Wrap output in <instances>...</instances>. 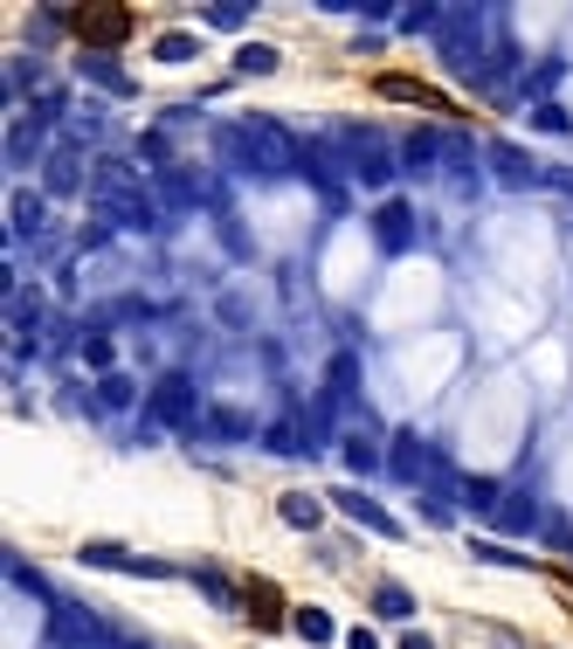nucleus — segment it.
I'll return each instance as SVG.
<instances>
[{
  "label": "nucleus",
  "instance_id": "34",
  "mask_svg": "<svg viewBox=\"0 0 573 649\" xmlns=\"http://www.w3.org/2000/svg\"><path fill=\"white\" fill-rule=\"evenodd\" d=\"M63 111H69V97H63V90H56V84H48V90H42V97H35V104H29V118H35V125H42V132H48V125H63Z\"/></svg>",
  "mask_w": 573,
  "mask_h": 649
},
{
  "label": "nucleus",
  "instance_id": "32",
  "mask_svg": "<svg viewBox=\"0 0 573 649\" xmlns=\"http://www.w3.org/2000/svg\"><path fill=\"white\" fill-rule=\"evenodd\" d=\"M532 132H545V139H566V132H573L566 104H532Z\"/></svg>",
  "mask_w": 573,
  "mask_h": 649
},
{
  "label": "nucleus",
  "instance_id": "26",
  "mask_svg": "<svg viewBox=\"0 0 573 649\" xmlns=\"http://www.w3.org/2000/svg\"><path fill=\"white\" fill-rule=\"evenodd\" d=\"M84 367H97V374H118V346H111V332H84Z\"/></svg>",
  "mask_w": 573,
  "mask_h": 649
},
{
  "label": "nucleus",
  "instance_id": "23",
  "mask_svg": "<svg viewBox=\"0 0 573 649\" xmlns=\"http://www.w3.org/2000/svg\"><path fill=\"white\" fill-rule=\"evenodd\" d=\"M560 76H566V63H560V56H545V63H539V69L526 76V84H518V90L505 97V104H526V97H545V90L560 84Z\"/></svg>",
  "mask_w": 573,
  "mask_h": 649
},
{
  "label": "nucleus",
  "instance_id": "35",
  "mask_svg": "<svg viewBox=\"0 0 573 649\" xmlns=\"http://www.w3.org/2000/svg\"><path fill=\"white\" fill-rule=\"evenodd\" d=\"M249 21V0H215V8H207V29H221V35H236Z\"/></svg>",
  "mask_w": 573,
  "mask_h": 649
},
{
  "label": "nucleus",
  "instance_id": "38",
  "mask_svg": "<svg viewBox=\"0 0 573 649\" xmlns=\"http://www.w3.org/2000/svg\"><path fill=\"white\" fill-rule=\"evenodd\" d=\"M380 97H408V104H435L422 84H414V76H380Z\"/></svg>",
  "mask_w": 573,
  "mask_h": 649
},
{
  "label": "nucleus",
  "instance_id": "16",
  "mask_svg": "<svg viewBox=\"0 0 573 649\" xmlns=\"http://www.w3.org/2000/svg\"><path fill=\"white\" fill-rule=\"evenodd\" d=\"M42 291H8V325L21 332V339H35V332H42Z\"/></svg>",
  "mask_w": 573,
  "mask_h": 649
},
{
  "label": "nucleus",
  "instance_id": "8",
  "mask_svg": "<svg viewBox=\"0 0 573 649\" xmlns=\"http://www.w3.org/2000/svg\"><path fill=\"white\" fill-rule=\"evenodd\" d=\"M76 187H84V152L63 139V145H48V160H42V194L48 201H69Z\"/></svg>",
  "mask_w": 573,
  "mask_h": 649
},
{
  "label": "nucleus",
  "instance_id": "7",
  "mask_svg": "<svg viewBox=\"0 0 573 649\" xmlns=\"http://www.w3.org/2000/svg\"><path fill=\"white\" fill-rule=\"evenodd\" d=\"M332 505H338V511H346V518H353V526H367L374 539H401V518H394V511H387V505H374V498H367V490H353V484H338V490H332Z\"/></svg>",
  "mask_w": 573,
  "mask_h": 649
},
{
  "label": "nucleus",
  "instance_id": "9",
  "mask_svg": "<svg viewBox=\"0 0 573 649\" xmlns=\"http://www.w3.org/2000/svg\"><path fill=\"white\" fill-rule=\"evenodd\" d=\"M374 242H380L387 256L414 249V207H408V201H380V207H374Z\"/></svg>",
  "mask_w": 573,
  "mask_h": 649
},
{
  "label": "nucleus",
  "instance_id": "28",
  "mask_svg": "<svg viewBox=\"0 0 573 649\" xmlns=\"http://www.w3.org/2000/svg\"><path fill=\"white\" fill-rule=\"evenodd\" d=\"M152 56H160V63H194V56H201V35L173 29V35H160V42H152Z\"/></svg>",
  "mask_w": 573,
  "mask_h": 649
},
{
  "label": "nucleus",
  "instance_id": "29",
  "mask_svg": "<svg viewBox=\"0 0 573 649\" xmlns=\"http://www.w3.org/2000/svg\"><path fill=\"white\" fill-rule=\"evenodd\" d=\"M215 228H221V242H228V256H236V263H256V242H249V228H242L236 215H228V207L215 215Z\"/></svg>",
  "mask_w": 573,
  "mask_h": 649
},
{
  "label": "nucleus",
  "instance_id": "10",
  "mask_svg": "<svg viewBox=\"0 0 573 649\" xmlns=\"http://www.w3.org/2000/svg\"><path fill=\"white\" fill-rule=\"evenodd\" d=\"M484 166L498 173L505 187H539V180H545V173H539V166H532V160H526V152H518V145H490V152H484Z\"/></svg>",
  "mask_w": 573,
  "mask_h": 649
},
{
  "label": "nucleus",
  "instance_id": "17",
  "mask_svg": "<svg viewBox=\"0 0 573 649\" xmlns=\"http://www.w3.org/2000/svg\"><path fill=\"white\" fill-rule=\"evenodd\" d=\"M374 621H414V594L401 581H380L374 587Z\"/></svg>",
  "mask_w": 573,
  "mask_h": 649
},
{
  "label": "nucleus",
  "instance_id": "6",
  "mask_svg": "<svg viewBox=\"0 0 573 649\" xmlns=\"http://www.w3.org/2000/svg\"><path fill=\"white\" fill-rule=\"evenodd\" d=\"M69 35H84V42H125V29H132V14L125 8H69V14H56Z\"/></svg>",
  "mask_w": 573,
  "mask_h": 649
},
{
  "label": "nucleus",
  "instance_id": "40",
  "mask_svg": "<svg viewBox=\"0 0 573 649\" xmlns=\"http://www.w3.org/2000/svg\"><path fill=\"white\" fill-rule=\"evenodd\" d=\"M139 152H145L152 166H166V160H173V145H166V132H145V139H139Z\"/></svg>",
  "mask_w": 573,
  "mask_h": 649
},
{
  "label": "nucleus",
  "instance_id": "4",
  "mask_svg": "<svg viewBox=\"0 0 573 649\" xmlns=\"http://www.w3.org/2000/svg\"><path fill=\"white\" fill-rule=\"evenodd\" d=\"M48 642L56 649H125L118 636H111V621H97L84 602H48Z\"/></svg>",
  "mask_w": 573,
  "mask_h": 649
},
{
  "label": "nucleus",
  "instance_id": "19",
  "mask_svg": "<svg viewBox=\"0 0 573 649\" xmlns=\"http://www.w3.org/2000/svg\"><path fill=\"white\" fill-rule=\"evenodd\" d=\"M325 394H338V401H353V394H359V353H332V367H325Z\"/></svg>",
  "mask_w": 573,
  "mask_h": 649
},
{
  "label": "nucleus",
  "instance_id": "12",
  "mask_svg": "<svg viewBox=\"0 0 573 649\" xmlns=\"http://www.w3.org/2000/svg\"><path fill=\"white\" fill-rule=\"evenodd\" d=\"M76 69H84L90 84H104L111 97H139V90H132V76H125V63H118V56H104V48H84V56H76Z\"/></svg>",
  "mask_w": 573,
  "mask_h": 649
},
{
  "label": "nucleus",
  "instance_id": "33",
  "mask_svg": "<svg viewBox=\"0 0 573 649\" xmlns=\"http://www.w3.org/2000/svg\"><path fill=\"white\" fill-rule=\"evenodd\" d=\"M346 463H353V470L359 477H374V470H387V456L367 443V435H346Z\"/></svg>",
  "mask_w": 573,
  "mask_h": 649
},
{
  "label": "nucleus",
  "instance_id": "25",
  "mask_svg": "<svg viewBox=\"0 0 573 649\" xmlns=\"http://www.w3.org/2000/svg\"><path fill=\"white\" fill-rule=\"evenodd\" d=\"M236 76H277V48L270 42H242L236 48Z\"/></svg>",
  "mask_w": 573,
  "mask_h": 649
},
{
  "label": "nucleus",
  "instance_id": "30",
  "mask_svg": "<svg viewBox=\"0 0 573 649\" xmlns=\"http://www.w3.org/2000/svg\"><path fill=\"white\" fill-rule=\"evenodd\" d=\"M291 629H298L304 642H332V636H338V621H332L325 608H298V615H291Z\"/></svg>",
  "mask_w": 573,
  "mask_h": 649
},
{
  "label": "nucleus",
  "instance_id": "27",
  "mask_svg": "<svg viewBox=\"0 0 573 649\" xmlns=\"http://www.w3.org/2000/svg\"><path fill=\"white\" fill-rule=\"evenodd\" d=\"M463 505H471V511H484V518H498V505H505V490L490 484V477H463Z\"/></svg>",
  "mask_w": 573,
  "mask_h": 649
},
{
  "label": "nucleus",
  "instance_id": "14",
  "mask_svg": "<svg viewBox=\"0 0 573 649\" xmlns=\"http://www.w3.org/2000/svg\"><path fill=\"white\" fill-rule=\"evenodd\" d=\"M263 450H270V456H311L304 414H283V422H270V429H263Z\"/></svg>",
  "mask_w": 573,
  "mask_h": 649
},
{
  "label": "nucleus",
  "instance_id": "2",
  "mask_svg": "<svg viewBox=\"0 0 573 649\" xmlns=\"http://www.w3.org/2000/svg\"><path fill=\"white\" fill-rule=\"evenodd\" d=\"M215 152L228 166H242V173H291L298 139L283 132V125H270V118H242V125H221L215 132Z\"/></svg>",
  "mask_w": 573,
  "mask_h": 649
},
{
  "label": "nucleus",
  "instance_id": "24",
  "mask_svg": "<svg viewBox=\"0 0 573 649\" xmlns=\"http://www.w3.org/2000/svg\"><path fill=\"white\" fill-rule=\"evenodd\" d=\"M353 180H367V187H387V180H394V160H387V145L353 152Z\"/></svg>",
  "mask_w": 573,
  "mask_h": 649
},
{
  "label": "nucleus",
  "instance_id": "13",
  "mask_svg": "<svg viewBox=\"0 0 573 649\" xmlns=\"http://www.w3.org/2000/svg\"><path fill=\"white\" fill-rule=\"evenodd\" d=\"M249 429H256V422H249L242 408H207V414H201V435H207V443H249Z\"/></svg>",
  "mask_w": 573,
  "mask_h": 649
},
{
  "label": "nucleus",
  "instance_id": "22",
  "mask_svg": "<svg viewBox=\"0 0 573 649\" xmlns=\"http://www.w3.org/2000/svg\"><path fill=\"white\" fill-rule=\"evenodd\" d=\"M498 526H505V532H532V526H539V505L526 498V490H505V505H498Z\"/></svg>",
  "mask_w": 573,
  "mask_h": 649
},
{
  "label": "nucleus",
  "instance_id": "1",
  "mask_svg": "<svg viewBox=\"0 0 573 649\" xmlns=\"http://www.w3.org/2000/svg\"><path fill=\"white\" fill-rule=\"evenodd\" d=\"M505 35V21L490 8H442V29H435V56L450 76H463V84H484V63H490V42Z\"/></svg>",
  "mask_w": 573,
  "mask_h": 649
},
{
  "label": "nucleus",
  "instance_id": "21",
  "mask_svg": "<svg viewBox=\"0 0 573 649\" xmlns=\"http://www.w3.org/2000/svg\"><path fill=\"white\" fill-rule=\"evenodd\" d=\"M442 145H450V132H414V139L401 145V166H414V173H429V166L442 160Z\"/></svg>",
  "mask_w": 573,
  "mask_h": 649
},
{
  "label": "nucleus",
  "instance_id": "44",
  "mask_svg": "<svg viewBox=\"0 0 573 649\" xmlns=\"http://www.w3.org/2000/svg\"><path fill=\"white\" fill-rule=\"evenodd\" d=\"M401 649H435V642H429L422 629H408V636H401Z\"/></svg>",
  "mask_w": 573,
  "mask_h": 649
},
{
  "label": "nucleus",
  "instance_id": "20",
  "mask_svg": "<svg viewBox=\"0 0 573 649\" xmlns=\"http://www.w3.org/2000/svg\"><path fill=\"white\" fill-rule=\"evenodd\" d=\"M97 408H139V380L132 374H97Z\"/></svg>",
  "mask_w": 573,
  "mask_h": 649
},
{
  "label": "nucleus",
  "instance_id": "43",
  "mask_svg": "<svg viewBox=\"0 0 573 649\" xmlns=\"http://www.w3.org/2000/svg\"><path fill=\"white\" fill-rule=\"evenodd\" d=\"M346 649H380V636L374 629H346Z\"/></svg>",
  "mask_w": 573,
  "mask_h": 649
},
{
  "label": "nucleus",
  "instance_id": "42",
  "mask_svg": "<svg viewBox=\"0 0 573 649\" xmlns=\"http://www.w3.org/2000/svg\"><path fill=\"white\" fill-rule=\"evenodd\" d=\"M249 594H256V602H249V615H256V621H263V629H270V621H277V615H283V608H277V602H270V587H249Z\"/></svg>",
  "mask_w": 573,
  "mask_h": 649
},
{
  "label": "nucleus",
  "instance_id": "18",
  "mask_svg": "<svg viewBox=\"0 0 573 649\" xmlns=\"http://www.w3.org/2000/svg\"><path fill=\"white\" fill-rule=\"evenodd\" d=\"M277 511H283V526H298V532H318V518H325V505L304 498V490H283Z\"/></svg>",
  "mask_w": 573,
  "mask_h": 649
},
{
  "label": "nucleus",
  "instance_id": "37",
  "mask_svg": "<svg viewBox=\"0 0 573 649\" xmlns=\"http://www.w3.org/2000/svg\"><path fill=\"white\" fill-rule=\"evenodd\" d=\"M76 560H84V566H139V560L125 553V547H104V539H90V547L76 553Z\"/></svg>",
  "mask_w": 573,
  "mask_h": 649
},
{
  "label": "nucleus",
  "instance_id": "15",
  "mask_svg": "<svg viewBox=\"0 0 573 649\" xmlns=\"http://www.w3.org/2000/svg\"><path fill=\"white\" fill-rule=\"evenodd\" d=\"M14 236H42V221H48V194H35V187H14Z\"/></svg>",
  "mask_w": 573,
  "mask_h": 649
},
{
  "label": "nucleus",
  "instance_id": "39",
  "mask_svg": "<svg viewBox=\"0 0 573 649\" xmlns=\"http://www.w3.org/2000/svg\"><path fill=\"white\" fill-rule=\"evenodd\" d=\"M442 29V8H401V35H429Z\"/></svg>",
  "mask_w": 573,
  "mask_h": 649
},
{
  "label": "nucleus",
  "instance_id": "3",
  "mask_svg": "<svg viewBox=\"0 0 573 649\" xmlns=\"http://www.w3.org/2000/svg\"><path fill=\"white\" fill-rule=\"evenodd\" d=\"M387 470L394 484H414V490H435V477L450 470V456H442L422 429H394V443H387Z\"/></svg>",
  "mask_w": 573,
  "mask_h": 649
},
{
  "label": "nucleus",
  "instance_id": "31",
  "mask_svg": "<svg viewBox=\"0 0 573 649\" xmlns=\"http://www.w3.org/2000/svg\"><path fill=\"white\" fill-rule=\"evenodd\" d=\"M8 581H14L21 594H29V602H42V608H48V602H56V594H48V581L35 574V566H29V560H8Z\"/></svg>",
  "mask_w": 573,
  "mask_h": 649
},
{
  "label": "nucleus",
  "instance_id": "41",
  "mask_svg": "<svg viewBox=\"0 0 573 649\" xmlns=\"http://www.w3.org/2000/svg\"><path fill=\"white\" fill-rule=\"evenodd\" d=\"M422 518H429V526H442V532L456 526V511H450V498H422Z\"/></svg>",
  "mask_w": 573,
  "mask_h": 649
},
{
  "label": "nucleus",
  "instance_id": "11",
  "mask_svg": "<svg viewBox=\"0 0 573 649\" xmlns=\"http://www.w3.org/2000/svg\"><path fill=\"white\" fill-rule=\"evenodd\" d=\"M35 160H48V152H42V125L21 111V118L8 125V166H14V173H29Z\"/></svg>",
  "mask_w": 573,
  "mask_h": 649
},
{
  "label": "nucleus",
  "instance_id": "36",
  "mask_svg": "<svg viewBox=\"0 0 573 649\" xmlns=\"http://www.w3.org/2000/svg\"><path fill=\"white\" fill-rule=\"evenodd\" d=\"M194 581H201V594H207V602H215V608H236V602H242V594H236V581H221V574H207V566H201V574H194Z\"/></svg>",
  "mask_w": 573,
  "mask_h": 649
},
{
  "label": "nucleus",
  "instance_id": "5",
  "mask_svg": "<svg viewBox=\"0 0 573 649\" xmlns=\"http://www.w3.org/2000/svg\"><path fill=\"white\" fill-rule=\"evenodd\" d=\"M145 414H152V429H180V435H194L201 429V394H194V374H160V387H152V401H145Z\"/></svg>",
  "mask_w": 573,
  "mask_h": 649
}]
</instances>
